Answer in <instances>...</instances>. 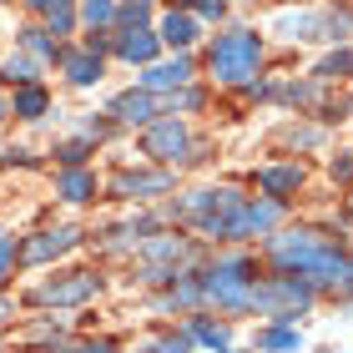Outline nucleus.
I'll return each instance as SVG.
<instances>
[{
	"mask_svg": "<svg viewBox=\"0 0 353 353\" xmlns=\"http://www.w3.org/2000/svg\"><path fill=\"white\" fill-rule=\"evenodd\" d=\"M121 56L147 66V61L157 56V36H147V30H126V36H121Z\"/></svg>",
	"mask_w": 353,
	"mask_h": 353,
	"instance_id": "f8f14e48",
	"label": "nucleus"
},
{
	"mask_svg": "<svg viewBox=\"0 0 353 353\" xmlns=\"http://www.w3.org/2000/svg\"><path fill=\"white\" fill-rule=\"evenodd\" d=\"M147 353H187V339H167V343H152Z\"/></svg>",
	"mask_w": 353,
	"mask_h": 353,
	"instance_id": "a878e982",
	"label": "nucleus"
},
{
	"mask_svg": "<svg viewBox=\"0 0 353 353\" xmlns=\"http://www.w3.org/2000/svg\"><path fill=\"white\" fill-rule=\"evenodd\" d=\"M323 237H313V232H288L272 243V258H278V268H298V272H308L318 258H323Z\"/></svg>",
	"mask_w": 353,
	"mask_h": 353,
	"instance_id": "20e7f679",
	"label": "nucleus"
},
{
	"mask_svg": "<svg viewBox=\"0 0 353 353\" xmlns=\"http://www.w3.org/2000/svg\"><path fill=\"white\" fill-rule=\"evenodd\" d=\"M41 15H46V21H51L56 30H71V21H76V10H71V6H41Z\"/></svg>",
	"mask_w": 353,
	"mask_h": 353,
	"instance_id": "6ab92c4d",
	"label": "nucleus"
},
{
	"mask_svg": "<svg viewBox=\"0 0 353 353\" xmlns=\"http://www.w3.org/2000/svg\"><path fill=\"white\" fill-rule=\"evenodd\" d=\"M263 348H298V333H288V328H268V333H263Z\"/></svg>",
	"mask_w": 353,
	"mask_h": 353,
	"instance_id": "412c9836",
	"label": "nucleus"
},
{
	"mask_svg": "<svg viewBox=\"0 0 353 353\" xmlns=\"http://www.w3.org/2000/svg\"><path fill=\"white\" fill-rule=\"evenodd\" d=\"M66 76H71L76 86L96 81V76H101V56H91V51H71V56H66Z\"/></svg>",
	"mask_w": 353,
	"mask_h": 353,
	"instance_id": "9b49d317",
	"label": "nucleus"
},
{
	"mask_svg": "<svg viewBox=\"0 0 353 353\" xmlns=\"http://www.w3.org/2000/svg\"><path fill=\"white\" fill-rule=\"evenodd\" d=\"M308 283H298V278H283V283H268V288H252V303H258L263 313H272V318H293V313H303L308 308Z\"/></svg>",
	"mask_w": 353,
	"mask_h": 353,
	"instance_id": "f03ea898",
	"label": "nucleus"
},
{
	"mask_svg": "<svg viewBox=\"0 0 353 353\" xmlns=\"http://www.w3.org/2000/svg\"><path fill=\"white\" fill-rule=\"evenodd\" d=\"M172 106H182V111H192V106H202V96H197V91H182V96H172Z\"/></svg>",
	"mask_w": 353,
	"mask_h": 353,
	"instance_id": "cd10ccee",
	"label": "nucleus"
},
{
	"mask_svg": "<svg viewBox=\"0 0 353 353\" xmlns=\"http://www.w3.org/2000/svg\"><path fill=\"white\" fill-rule=\"evenodd\" d=\"M15 111H21V117H41V111H46V91L41 86H26L21 96H15Z\"/></svg>",
	"mask_w": 353,
	"mask_h": 353,
	"instance_id": "f3484780",
	"label": "nucleus"
},
{
	"mask_svg": "<svg viewBox=\"0 0 353 353\" xmlns=\"http://www.w3.org/2000/svg\"><path fill=\"white\" fill-rule=\"evenodd\" d=\"M86 157V141H71V147H61V162H81Z\"/></svg>",
	"mask_w": 353,
	"mask_h": 353,
	"instance_id": "bb28decb",
	"label": "nucleus"
},
{
	"mask_svg": "<svg viewBox=\"0 0 353 353\" xmlns=\"http://www.w3.org/2000/svg\"><path fill=\"white\" fill-rule=\"evenodd\" d=\"M91 293H96V278H91V272H76L71 283H51V288L41 293V303H56V308H66V303H86Z\"/></svg>",
	"mask_w": 353,
	"mask_h": 353,
	"instance_id": "423d86ee",
	"label": "nucleus"
},
{
	"mask_svg": "<svg viewBox=\"0 0 353 353\" xmlns=\"http://www.w3.org/2000/svg\"><path fill=\"white\" fill-rule=\"evenodd\" d=\"M248 258H232L222 263L212 278H207V293H212L217 303H228V308H252V288H248Z\"/></svg>",
	"mask_w": 353,
	"mask_h": 353,
	"instance_id": "7ed1b4c3",
	"label": "nucleus"
},
{
	"mask_svg": "<svg viewBox=\"0 0 353 353\" xmlns=\"http://www.w3.org/2000/svg\"><path fill=\"white\" fill-rule=\"evenodd\" d=\"M172 187V176L167 172H126V176H117V192H137V197H147V192H167Z\"/></svg>",
	"mask_w": 353,
	"mask_h": 353,
	"instance_id": "1a4fd4ad",
	"label": "nucleus"
},
{
	"mask_svg": "<svg viewBox=\"0 0 353 353\" xmlns=\"http://www.w3.org/2000/svg\"><path fill=\"white\" fill-rule=\"evenodd\" d=\"M91 192H96V182L86 172H66V176H61V197H66V202H86Z\"/></svg>",
	"mask_w": 353,
	"mask_h": 353,
	"instance_id": "dca6fc26",
	"label": "nucleus"
},
{
	"mask_svg": "<svg viewBox=\"0 0 353 353\" xmlns=\"http://www.w3.org/2000/svg\"><path fill=\"white\" fill-rule=\"evenodd\" d=\"M26 46H30L36 56H56V46L46 41V30H26Z\"/></svg>",
	"mask_w": 353,
	"mask_h": 353,
	"instance_id": "5701e85b",
	"label": "nucleus"
},
{
	"mask_svg": "<svg viewBox=\"0 0 353 353\" xmlns=\"http://www.w3.org/2000/svg\"><path fill=\"white\" fill-rule=\"evenodd\" d=\"M162 41L167 46H192V41H197V26H192V15H167V21H162Z\"/></svg>",
	"mask_w": 353,
	"mask_h": 353,
	"instance_id": "ddd939ff",
	"label": "nucleus"
},
{
	"mask_svg": "<svg viewBox=\"0 0 353 353\" xmlns=\"http://www.w3.org/2000/svg\"><path fill=\"white\" fill-rule=\"evenodd\" d=\"M187 76H192V61L176 56V61H162V66H147L141 86H147V91H172V86H182Z\"/></svg>",
	"mask_w": 353,
	"mask_h": 353,
	"instance_id": "0eeeda50",
	"label": "nucleus"
},
{
	"mask_svg": "<svg viewBox=\"0 0 353 353\" xmlns=\"http://www.w3.org/2000/svg\"><path fill=\"white\" fill-rule=\"evenodd\" d=\"M6 76H10V81H26V86H30V81H36V66H30L26 56H10V61H6Z\"/></svg>",
	"mask_w": 353,
	"mask_h": 353,
	"instance_id": "a211bd4d",
	"label": "nucleus"
},
{
	"mask_svg": "<svg viewBox=\"0 0 353 353\" xmlns=\"http://www.w3.org/2000/svg\"><path fill=\"white\" fill-rule=\"evenodd\" d=\"M0 117H6V106H0Z\"/></svg>",
	"mask_w": 353,
	"mask_h": 353,
	"instance_id": "7c9ffc66",
	"label": "nucleus"
},
{
	"mask_svg": "<svg viewBox=\"0 0 353 353\" xmlns=\"http://www.w3.org/2000/svg\"><path fill=\"white\" fill-rule=\"evenodd\" d=\"M258 56H263V46L252 30H237V36H222L212 46V71H217V81H228V86H243L252 71H258Z\"/></svg>",
	"mask_w": 353,
	"mask_h": 353,
	"instance_id": "f257e3e1",
	"label": "nucleus"
},
{
	"mask_svg": "<svg viewBox=\"0 0 353 353\" xmlns=\"http://www.w3.org/2000/svg\"><path fill=\"white\" fill-rule=\"evenodd\" d=\"M117 15H121V21H132V26H141V21H147L152 10H147V6H121Z\"/></svg>",
	"mask_w": 353,
	"mask_h": 353,
	"instance_id": "393cba45",
	"label": "nucleus"
},
{
	"mask_svg": "<svg viewBox=\"0 0 353 353\" xmlns=\"http://www.w3.org/2000/svg\"><path fill=\"white\" fill-rule=\"evenodd\" d=\"M86 353H111V343H91V348H86Z\"/></svg>",
	"mask_w": 353,
	"mask_h": 353,
	"instance_id": "c756f323",
	"label": "nucleus"
},
{
	"mask_svg": "<svg viewBox=\"0 0 353 353\" xmlns=\"http://www.w3.org/2000/svg\"><path fill=\"white\" fill-rule=\"evenodd\" d=\"M298 182H303V172H298V167H268V172H263V187L272 192V197H283V192H293Z\"/></svg>",
	"mask_w": 353,
	"mask_h": 353,
	"instance_id": "2eb2a0df",
	"label": "nucleus"
},
{
	"mask_svg": "<svg viewBox=\"0 0 353 353\" xmlns=\"http://www.w3.org/2000/svg\"><path fill=\"white\" fill-rule=\"evenodd\" d=\"M111 111H117V117L121 121H152V96L147 91H126V96H117V106H111Z\"/></svg>",
	"mask_w": 353,
	"mask_h": 353,
	"instance_id": "9d476101",
	"label": "nucleus"
},
{
	"mask_svg": "<svg viewBox=\"0 0 353 353\" xmlns=\"http://www.w3.org/2000/svg\"><path fill=\"white\" fill-rule=\"evenodd\" d=\"M197 339H202V343H212V348L222 353V348H228V328H212V323H197Z\"/></svg>",
	"mask_w": 353,
	"mask_h": 353,
	"instance_id": "4be33fe9",
	"label": "nucleus"
},
{
	"mask_svg": "<svg viewBox=\"0 0 353 353\" xmlns=\"http://www.w3.org/2000/svg\"><path fill=\"white\" fill-rule=\"evenodd\" d=\"M10 268V243H0V272Z\"/></svg>",
	"mask_w": 353,
	"mask_h": 353,
	"instance_id": "c85d7f7f",
	"label": "nucleus"
},
{
	"mask_svg": "<svg viewBox=\"0 0 353 353\" xmlns=\"http://www.w3.org/2000/svg\"><path fill=\"white\" fill-rule=\"evenodd\" d=\"M147 152L152 157H182L187 152V126L182 121H162L147 132Z\"/></svg>",
	"mask_w": 353,
	"mask_h": 353,
	"instance_id": "39448f33",
	"label": "nucleus"
},
{
	"mask_svg": "<svg viewBox=\"0 0 353 353\" xmlns=\"http://www.w3.org/2000/svg\"><path fill=\"white\" fill-rule=\"evenodd\" d=\"M318 76H353V56L343 51V56H328L323 66H318Z\"/></svg>",
	"mask_w": 353,
	"mask_h": 353,
	"instance_id": "aec40b11",
	"label": "nucleus"
},
{
	"mask_svg": "<svg viewBox=\"0 0 353 353\" xmlns=\"http://www.w3.org/2000/svg\"><path fill=\"white\" fill-rule=\"evenodd\" d=\"M272 222H278V202H263V207H248V212H243L237 232H268Z\"/></svg>",
	"mask_w": 353,
	"mask_h": 353,
	"instance_id": "4468645a",
	"label": "nucleus"
},
{
	"mask_svg": "<svg viewBox=\"0 0 353 353\" xmlns=\"http://www.w3.org/2000/svg\"><path fill=\"white\" fill-rule=\"evenodd\" d=\"M81 15H86V21H91V26H106V21H111V15H117V6H86Z\"/></svg>",
	"mask_w": 353,
	"mask_h": 353,
	"instance_id": "b1692460",
	"label": "nucleus"
},
{
	"mask_svg": "<svg viewBox=\"0 0 353 353\" xmlns=\"http://www.w3.org/2000/svg\"><path fill=\"white\" fill-rule=\"evenodd\" d=\"M76 243V232L71 228H61V232H41L36 243H26V263H46V258H56V252H66Z\"/></svg>",
	"mask_w": 353,
	"mask_h": 353,
	"instance_id": "6e6552de",
	"label": "nucleus"
}]
</instances>
